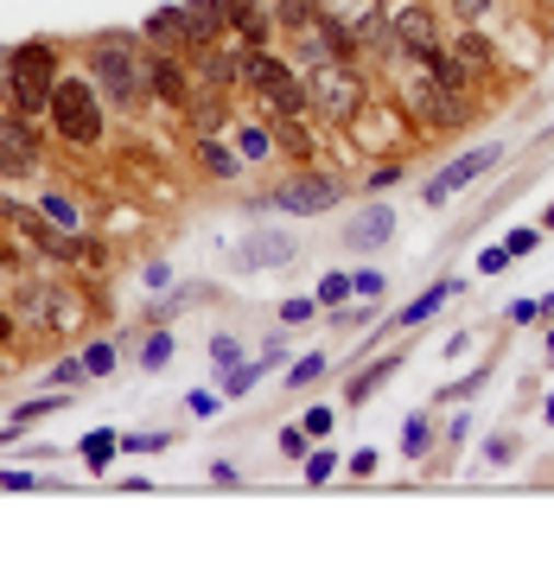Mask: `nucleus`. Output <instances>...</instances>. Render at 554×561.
<instances>
[{"label":"nucleus","instance_id":"18","mask_svg":"<svg viewBox=\"0 0 554 561\" xmlns=\"http://www.w3.org/2000/svg\"><path fill=\"white\" fill-rule=\"evenodd\" d=\"M452 294H459V287H452V280H434V287H427V294H420V300H408V307H402V325H427V319L440 313V307H447Z\"/></svg>","mask_w":554,"mask_h":561},{"label":"nucleus","instance_id":"45","mask_svg":"<svg viewBox=\"0 0 554 561\" xmlns=\"http://www.w3.org/2000/svg\"><path fill=\"white\" fill-rule=\"evenodd\" d=\"M542 313H549V319H554V294H542Z\"/></svg>","mask_w":554,"mask_h":561},{"label":"nucleus","instance_id":"7","mask_svg":"<svg viewBox=\"0 0 554 561\" xmlns=\"http://www.w3.org/2000/svg\"><path fill=\"white\" fill-rule=\"evenodd\" d=\"M408 108H415L420 128H459V122L472 115V108H465V96H459V90H447L440 77L415 83V90H408Z\"/></svg>","mask_w":554,"mask_h":561},{"label":"nucleus","instance_id":"14","mask_svg":"<svg viewBox=\"0 0 554 561\" xmlns=\"http://www.w3.org/2000/svg\"><path fill=\"white\" fill-rule=\"evenodd\" d=\"M389 237H395V210H389V205L357 210V217L345 224V243H350V249H382Z\"/></svg>","mask_w":554,"mask_h":561},{"label":"nucleus","instance_id":"27","mask_svg":"<svg viewBox=\"0 0 554 561\" xmlns=\"http://www.w3.org/2000/svg\"><path fill=\"white\" fill-rule=\"evenodd\" d=\"M166 357H173V339H166V332H153V339L140 345V364H147V370H166Z\"/></svg>","mask_w":554,"mask_h":561},{"label":"nucleus","instance_id":"20","mask_svg":"<svg viewBox=\"0 0 554 561\" xmlns=\"http://www.w3.org/2000/svg\"><path fill=\"white\" fill-rule=\"evenodd\" d=\"M395 364H402V357H377V364H370V370H363V377H350V402H363V396H370V389H377L382 377H389V370H395Z\"/></svg>","mask_w":554,"mask_h":561},{"label":"nucleus","instance_id":"2","mask_svg":"<svg viewBox=\"0 0 554 561\" xmlns=\"http://www.w3.org/2000/svg\"><path fill=\"white\" fill-rule=\"evenodd\" d=\"M13 115H45L51 108V83H58V51L45 45V38H33V45H20L13 58Z\"/></svg>","mask_w":554,"mask_h":561},{"label":"nucleus","instance_id":"6","mask_svg":"<svg viewBox=\"0 0 554 561\" xmlns=\"http://www.w3.org/2000/svg\"><path fill=\"white\" fill-rule=\"evenodd\" d=\"M345 198V179L338 173H293L287 185H275V210H300V217H319V210H332Z\"/></svg>","mask_w":554,"mask_h":561},{"label":"nucleus","instance_id":"46","mask_svg":"<svg viewBox=\"0 0 554 561\" xmlns=\"http://www.w3.org/2000/svg\"><path fill=\"white\" fill-rule=\"evenodd\" d=\"M542 224H549V230H554V205H549V210H542Z\"/></svg>","mask_w":554,"mask_h":561},{"label":"nucleus","instance_id":"8","mask_svg":"<svg viewBox=\"0 0 554 561\" xmlns=\"http://www.w3.org/2000/svg\"><path fill=\"white\" fill-rule=\"evenodd\" d=\"M38 167V135L26 128V115H0V173H33Z\"/></svg>","mask_w":554,"mask_h":561},{"label":"nucleus","instance_id":"36","mask_svg":"<svg viewBox=\"0 0 554 561\" xmlns=\"http://www.w3.org/2000/svg\"><path fill=\"white\" fill-rule=\"evenodd\" d=\"M510 454H517V440H510V434H490V440H485V459H490V466H504Z\"/></svg>","mask_w":554,"mask_h":561},{"label":"nucleus","instance_id":"44","mask_svg":"<svg viewBox=\"0 0 554 561\" xmlns=\"http://www.w3.org/2000/svg\"><path fill=\"white\" fill-rule=\"evenodd\" d=\"M7 339H13V319H7V307H0V345H7Z\"/></svg>","mask_w":554,"mask_h":561},{"label":"nucleus","instance_id":"15","mask_svg":"<svg viewBox=\"0 0 554 561\" xmlns=\"http://www.w3.org/2000/svg\"><path fill=\"white\" fill-rule=\"evenodd\" d=\"M147 90L173 108H192V90H185V77H178L173 58H147Z\"/></svg>","mask_w":554,"mask_h":561},{"label":"nucleus","instance_id":"16","mask_svg":"<svg viewBox=\"0 0 554 561\" xmlns=\"http://www.w3.org/2000/svg\"><path fill=\"white\" fill-rule=\"evenodd\" d=\"M223 20L243 26V38H255V45L275 33V13H262V0H223Z\"/></svg>","mask_w":554,"mask_h":561},{"label":"nucleus","instance_id":"19","mask_svg":"<svg viewBox=\"0 0 554 561\" xmlns=\"http://www.w3.org/2000/svg\"><path fill=\"white\" fill-rule=\"evenodd\" d=\"M275 140L293 153V160H312V135L300 128V115H275Z\"/></svg>","mask_w":554,"mask_h":561},{"label":"nucleus","instance_id":"12","mask_svg":"<svg viewBox=\"0 0 554 561\" xmlns=\"http://www.w3.org/2000/svg\"><path fill=\"white\" fill-rule=\"evenodd\" d=\"M389 33H395V45H408L415 58H427V51H440V26H434V13H427V7H395Z\"/></svg>","mask_w":554,"mask_h":561},{"label":"nucleus","instance_id":"9","mask_svg":"<svg viewBox=\"0 0 554 561\" xmlns=\"http://www.w3.org/2000/svg\"><path fill=\"white\" fill-rule=\"evenodd\" d=\"M497 160H504V147H478V153H465L459 167H447V173H440L434 185H427V205H447L452 192H465L472 179H485L490 167H497Z\"/></svg>","mask_w":554,"mask_h":561},{"label":"nucleus","instance_id":"11","mask_svg":"<svg viewBox=\"0 0 554 561\" xmlns=\"http://www.w3.org/2000/svg\"><path fill=\"white\" fill-rule=\"evenodd\" d=\"M223 33V0H185L178 7V45L192 51V45H217Z\"/></svg>","mask_w":554,"mask_h":561},{"label":"nucleus","instance_id":"35","mask_svg":"<svg viewBox=\"0 0 554 561\" xmlns=\"http://www.w3.org/2000/svg\"><path fill=\"white\" fill-rule=\"evenodd\" d=\"M210 357L230 370V364H243V345H236V339H210Z\"/></svg>","mask_w":554,"mask_h":561},{"label":"nucleus","instance_id":"47","mask_svg":"<svg viewBox=\"0 0 554 561\" xmlns=\"http://www.w3.org/2000/svg\"><path fill=\"white\" fill-rule=\"evenodd\" d=\"M549 357H554V332H549Z\"/></svg>","mask_w":554,"mask_h":561},{"label":"nucleus","instance_id":"26","mask_svg":"<svg viewBox=\"0 0 554 561\" xmlns=\"http://www.w3.org/2000/svg\"><path fill=\"white\" fill-rule=\"evenodd\" d=\"M115 454H122V440H115V434H90V440H83V459H90V466H108Z\"/></svg>","mask_w":554,"mask_h":561},{"label":"nucleus","instance_id":"1","mask_svg":"<svg viewBox=\"0 0 554 561\" xmlns=\"http://www.w3.org/2000/svg\"><path fill=\"white\" fill-rule=\"evenodd\" d=\"M96 83H103V96L115 108H140V96H147V58L135 51L128 33L96 38Z\"/></svg>","mask_w":554,"mask_h":561},{"label":"nucleus","instance_id":"42","mask_svg":"<svg viewBox=\"0 0 554 561\" xmlns=\"http://www.w3.org/2000/svg\"><path fill=\"white\" fill-rule=\"evenodd\" d=\"M185 409H192V415L205 421V415H217V396H205V389H192V402H185Z\"/></svg>","mask_w":554,"mask_h":561},{"label":"nucleus","instance_id":"21","mask_svg":"<svg viewBox=\"0 0 554 561\" xmlns=\"http://www.w3.org/2000/svg\"><path fill=\"white\" fill-rule=\"evenodd\" d=\"M38 210L51 217V230H77V224H83V210L70 205V198H58V192H51V198H45V205H38Z\"/></svg>","mask_w":554,"mask_h":561},{"label":"nucleus","instance_id":"13","mask_svg":"<svg viewBox=\"0 0 554 561\" xmlns=\"http://www.w3.org/2000/svg\"><path fill=\"white\" fill-rule=\"evenodd\" d=\"M236 262H243V268H287V262H293V237H280V230H249L243 249H236Z\"/></svg>","mask_w":554,"mask_h":561},{"label":"nucleus","instance_id":"31","mask_svg":"<svg viewBox=\"0 0 554 561\" xmlns=\"http://www.w3.org/2000/svg\"><path fill=\"white\" fill-rule=\"evenodd\" d=\"M332 472H338L332 454H307V485H332Z\"/></svg>","mask_w":554,"mask_h":561},{"label":"nucleus","instance_id":"24","mask_svg":"<svg viewBox=\"0 0 554 561\" xmlns=\"http://www.w3.org/2000/svg\"><path fill=\"white\" fill-rule=\"evenodd\" d=\"M312 13H319V7H312V0H275V20H280V26H293V33H300V26H307Z\"/></svg>","mask_w":554,"mask_h":561},{"label":"nucleus","instance_id":"22","mask_svg":"<svg viewBox=\"0 0 554 561\" xmlns=\"http://www.w3.org/2000/svg\"><path fill=\"white\" fill-rule=\"evenodd\" d=\"M255 383H262V370H255V364H230V370H223V396H249Z\"/></svg>","mask_w":554,"mask_h":561},{"label":"nucleus","instance_id":"41","mask_svg":"<svg viewBox=\"0 0 554 561\" xmlns=\"http://www.w3.org/2000/svg\"><path fill=\"white\" fill-rule=\"evenodd\" d=\"M478 268H485V275H497V268H510V249H485V255H478Z\"/></svg>","mask_w":554,"mask_h":561},{"label":"nucleus","instance_id":"40","mask_svg":"<svg viewBox=\"0 0 554 561\" xmlns=\"http://www.w3.org/2000/svg\"><path fill=\"white\" fill-rule=\"evenodd\" d=\"M307 434L319 440V434H332V409H307Z\"/></svg>","mask_w":554,"mask_h":561},{"label":"nucleus","instance_id":"38","mask_svg":"<svg viewBox=\"0 0 554 561\" xmlns=\"http://www.w3.org/2000/svg\"><path fill=\"white\" fill-rule=\"evenodd\" d=\"M542 319V300H510V325H535Z\"/></svg>","mask_w":554,"mask_h":561},{"label":"nucleus","instance_id":"5","mask_svg":"<svg viewBox=\"0 0 554 561\" xmlns=\"http://www.w3.org/2000/svg\"><path fill=\"white\" fill-rule=\"evenodd\" d=\"M243 83L275 108V115H300V108H307V83H300V70H287L275 51H262V45L243 51Z\"/></svg>","mask_w":554,"mask_h":561},{"label":"nucleus","instance_id":"34","mask_svg":"<svg viewBox=\"0 0 554 561\" xmlns=\"http://www.w3.org/2000/svg\"><path fill=\"white\" fill-rule=\"evenodd\" d=\"M535 243H542V230H510V237H504V249H510V262H517V255H529Z\"/></svg>","mask_w":554,"mask_h":561},{"label":"nucleus","instance_id":"32","mask_svg":"<svg viewBox=\"0 0 554 561\" xmlns=\"http://www.w3.org/2000/svg\"><path fill=\"white\" fill-rule=\"evenodd\" d=\"M280 454H287V459H307L312 454V434H307V427H287V434H280Z\"/></svg>","mask_w":554,"mask_h":561},{"label":"nucleus","instance_id":"48","mask_svg":"<svg viewBox=\"0 0 554 561\" xmlns=\"http://www.w3.org/2000/svg\"><path fill=\"white\" fill-rule=\"evenodd\" d=\"M549 415H554V396H549Z\"/></svg>","mask_w":554,"mask_h":561},{"label":"nucleus","instance_id":"33","mask_svg":"<svg viewBox=\"0 0 554 561\" xmlns=\"http://www.w3.org/2000/svg\"><path fill=\"white\" fill-rule=\"evenodd\" d=\"M58 402H65V396H38V402H26V409H13V421H20V427H33V421H38V415H51Z\"/></svg>","mask_w":554,"mask_h":561},{"label":"nucleus","instance_id":"29","mask_svg":"<svg viewBox=\"0 0 554 561\" xmlns=\"http://www.w3.org/2000/svg\"><path fill=\"white\" fill-rule=\"evenodd\" d=\"M325 364H332V357H300V364L287 370V383H293V389H300V383H319V377H325Z\"/></svg>","mask_w":554,"mask_h":561},{"label":"nucleus","instance_id":"4","mask_svg":"<svg viewBox=\"0 0 554 561\" xmlns=\"http://www.w3.org/2000/svg\"><path fill=\"white\" fill-rule=\"evenodd\" d=\"M307 108L332 115V122H357V115H363V77H357L345 58L312 65L307 70Z\"/></svg>","mask_w":554,"mask_h":561},{"label":"nucleus","instance_id":"17","mask_svg":"<svg viewBox=\"0 0 554 561\" xmlns=\"http://www.w3.org/2000/svg\"><path fill=\"white\" fill-rule=\"evenodd\" d=\"M192 160L205 167V179H236V173H243V153H230V147H217V140H198V147H192Z\"/></svg>","mask_w":554,"mask_h":561},{"label":"nucleus","instance_id":"39","mask_svg":"<svg viewBox=\"0 0 554 561\" xmlns=\"http://www.w3.org/2000/svg\"><path fill=\"white\" fill-rule=\"evenodd\" d=\"M77 377H83V357H70V364H58V370H51V383H58V389H70Z\"/></svg>","mask_w":554,"mask_h":561},{"label":"nucleus","instance_id":"23","mask_svg":"<svg viewBox=\"0 0 554 561\" xmlns=\"http://www.w3.org/2000/svg\"><path fill=\"white\" fill-rule=\"evenodd\" d=\"M268 147H275V135H268V128H236V153H243V160H262Z\"/></svg>","mask_w":554,"mask_h":561},{"label":"nucleus","instance_id":"37","mask_svg":"<svg viewBox=\"0 0 554 561\" xmlns=\"http://www.w3.org/2000/svg\"><path fill=\"white\" fill-rule=\"evenodd\" d=\"M280 319H287V325H307V319H312V300H300V294H293V300H280Z\"/></svg>","mask_w":554,"mask_h":561},{"label":"nucleus","instance_id":"30","mask_svg":"<svg viewBox=\"0 0 554 561\" xmlns=\"http://www.w3.org/2000/svg\"><path fill=\"white\" fill-rule=\"evenodd\" d=\"M319 300H325V307H345L350 300V275H325L319 280Z\"/></svg>","mask_w":554,"mask_h":561},{"label":"nucleus","instance_id":"10","mask_svg":"<svg viewBox=\"0 0 554 561\" xmlns=\"http://www.w3.org/2000/svg\"><path fill=\"white\" fill-rule=\"evenodd\" d=\"M192 77L205 90H230L243 83V51H223V45H192Z\"/></svg>","mask_w":554,"mask_h":561},{"label":"nucleus","instance_id":"3","mask_svg":"<svg viewBox=\"0 0 554 561\" xmlns=\"http://www.w3.org/2000/svg\"><path fill=\"white\" fill-rule=\"evenodd\" d=\"M51 122L70 147H96L103 140V108H96V83L83 77H58L51 83Z\"/></svg>","mask_w":554,"mask_h":561},{"label":"nucleus","instance_id":"25","mask_svg":"<svg viewBox=\"0 0 554 561\" xmlns=\"http://www.w3.org/2000/svg\"><path fill=\"white\" fill-rule=\"evenodd\" d=\"M452 51L465 58V70H485V65H490V45H485V38H478V33H465V38H459V45H452Z\"/></svg>","mask_w":554,"mask_h":561},{"label":"nucleus","instance_id":"28","mask_svg":"<svg viewBox=\"0 0 554 561\" xmlns=\"http://www.w3.org/2000/svg\"><path fill=\"white\" fill-rule=\"evenodd\" d=\"M115 370V345H90L83 351V377H108Z\"/></svg>","mask_w":554,"mask_h":561},{"label":"nucleus","instance_id":"43","mask_svg":"<svg viewBox=\"0 0 554 561\" xmlns=\"http://www.w3.org/2000/svg\"><path fill=\"white\" fill-rule=\"evenodd\" d=\"M452 7H459L465 20H478V13H490V7H497V0H452Z\"/></svg>","mask_w":554,"mask_h":561}]
</instances>
